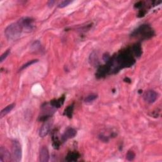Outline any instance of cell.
<instances>
[{
  "label": "cell",
  "instance_id": "23",
  "mask_svg": "<svg viewBox=\"0 0 162 162\" xmlns=\"http://www.w3.org/2000/svg\"><path fill=\"white\" fill-rule=\"evenodd\" d=\"M99 138H100V139L102 141H104V142H108L109 141V137H108L107 136H104L103 134H101L99 136Z\"/></svg>",
  "mask_w": 162,
  "mask_h": 162
},
{
  "label": "cell",
  "instance_id": "8",
  "mask_svg": "<svg viewBox=\"0 0 162 162\" xmlns=\"http://www.w3.org/2000/svg\"><path fill=\"white\" fill-rule=\"evenodd\" d=\"M50 160L49 151L46 146L41 147L39 151V161L41 162H47Z\"/></svg>",
  "mask_w": 162,
  "mask_h": 162
},
{
  "label": "cell",
  "instance_id": "21",
  "mask_svg": "<svg viewBox=\"0 0 162 162\" xmlns=\"http://www.w3.org/2000/svg\"><path fill=\"white\" fill-rule=\"evenodd\" d=\"M72 3L71 1H69V0H65V1L62 2L60 3L58 5V7L60 8H65L66 7H67V6L70 4Z\"/></svg>",
  "mask_w": 162,
  "mask_h": 162
},
{
  "label": "cell",
  "instance_id": "4",
  "mask_svg": "<svg viewBox=\"0 0 162 162\" xmlns=\"http://www.w3.org/2000/svg\"><path fill=\"white\" fill-rule=\"evenodd\" d=\"M158 94L153 90H149L143 95V98L148 103L151 104L154 103L157 99Z\"/></svg>",
  "mask_w": 162,
  "mask_h": 162
},
{
  "label": "cell",
  "instance_id": "13",
  "mask_svg": "<svg viewBox=\"0 0 162 162\" xmlns=\"http://www.w3.org/2000/svg\"><path fill=\"white\" fill-rule=\"evenodd\" d=\"M52 141H53V146L54 147V148L55 149H59L60 148V141L59 138L57 136V130L55 132V130L53 132V134H52Z\"/></svg>",
  "mask_w": 162,
  "mask_h": 162
},
{
  "label": "cell",
  "instance_id": "24",
  "mask_svg": "<svg viewBox=\"0 0 162 162\" xmlns=\"http://www.w3.org/2000/svg\"><path fill=\"white\" fill-rule=\"evenodd\" d=\"M55 1H50L47 3V5H48L49 7H52L54 4H55Z\"/></svg>",
  "mask_w": 162,
  "mask_h": 162
},
{
  "label": "cell",
  "instance_id": "19",
  "mask_svg": "<svg viewBox=\"0 0 162 162\" xmlns=\"http://www.w3.org/2000/svg\"><path fill=\"white\" fill-rule=\"evenodd\" d=\"M40 47H41V43L38 41H34L31 45V49L33 51H37L40 48Z\"/></svg>",
  "mask_w": 162,
  "mask_h": 162
},
{
  "label": "cell",
  "instance_id": "2",
  "mask_svg": "<svg viewBox=\"0 0 162 162\" xmlns=\"http://www.w3.org/2000/svg\"><path fill=\"white\" fill-rule=\"evenodd\" d=\"M154 35V31L148 25H142L138 27L132 34V36L142 39L151 38Z\"/></svg>",
  "mask_w": 162,
  "mask_h": 162
},
{
  "label": "cell",
  "instance_id": "5",
  "mask_svg": "<svg viewBox=\"0 0 162 162\" xmlns=\"http://www.w3.org/2000/svg\"><path fill=\"white\" fill-rule=\"evenodd\" d=\"M53 125V122L49 120H47L45 121L44 124L42 126L39 130V136L41 137H44L49 134L51 130V126Z\"/></svg>",
  "mask_w": 162,
  "mask_h": 162
},
{
  "label": "cell",
  "instance_id": "9",
  "mask_svg": "<svg viewBox=\"0 0 162 162\" xmlns=\"http://www.w3.org/2000/svg\"><path fill=\"white\" fill-rule=\"evenodd\" d=\"M20 23L22 24L23 28L26 29V30L31 31L33 28V22L34 20L29 17H25L19 20Z\"/></svg>",
  "mask_w": 162,
  "mask_h": 162
},
{
  "label": "cell",
  "instance_id": "20",
  "mask_svg": "<svg viewBox=\"0 0 162 162\" xmlns=\"http://www.w3.org/2000/svg\"><path fill=\"white\" fill-rule=\"evenodd\" d=\"M38 62V60H33L29 61V62H28L27 63H26V64L23 65L22 66V67L20 68V70H23V69H25L29 67V66H31V65H32V64H34V63H36V62Z\"/></svg>",
  "mask_w": 162,
  "mask_h": 162
},
{
  "label": "cell",
  "instance_id": "10",
  "mask_svg": "<svg viewBox=\"0 0 162 162\" xmlns=\"http://www.w3.org/2000/svg\"><path fill=\"white\" fill-rule=\"evenodd\" d=\"M110 72V68L107 65L101 66V67L98 69L97 73H96V77L98 78H101L105 77L106 74H109Z\"/></svg>",
  "mask_w": 162,
  "mask_h": 162
},
{
  "label": "cell",
  "instance_id": "3",
  "mask_svg": "<svg viewBox=\"0 0 162 162\" xmlns=\"http://www.w3.org/2000/svg\"><path fill=\"white\" fill-rule=\"evenodd\" d=\"M22 147L18 141H14L12 143V158L14 161H20L22 159Z\"/></svg>",
  "mask_w": 162,
  "mask_h": 162
},
{
  "label": "cell",
  "instance_id": "15",
  "mask_svg": "<svg viewBox=\"0 0 162 162\" xmlns=\"http://www.w3.org/2000/svg\"><path fill=\"white\" fill-rule=\"evenodd\" d=\"M15 106V105L14 103H13V104L9 105L7 107L5 108L3 110H2L1 113H0V117H1V118H3V117L8 115V114L14 109Z\"/></svg>",
  "mask_w": 162,
  "mask_h": 162
},
{
  "label": "cell",
  "instance_id": "18",
  "mask_svg": "<svg viewBox=\"0 0 162 162\" xmlns=\"http://www.w3.org/2000/svg\"><path fill=\"white\" fill-rule=\"evenodd\" d=\"M136 157V154L134 151H129L126 154V158L128 161H133Z\"/></svg>",
  "mask_w": 162,
  "mask_h": 162
},
{
  "label": "cell",
  "instance_id": "17",
  "mask_svg": "<svg viewBox=\"0 0 162 162\" xmlns=\"http://www.w3.org/2000/svg\"><path fill=\"white\" fill-rule=\"evenodd\" d=\"M97 98L98 96L96 94H90L85 98L84 101L85 103H91V102L94 101Z\"/></svg>",
  "mask_w": 162,
  "mask_h": 162
},
{
  "label": "cell",
  "instance_id": "12",
  "mask_svg": "<svg viewBox=\"0 0 162 162\" xmlns=\"http://www.w3.org/2000/svg\"><path fill=\"white\" fill-rule=\"evenodd\" d=\"M80 157V154L78 152L72 151L69 152L66 156L65 160L67 161H75Z\"/></svg>",
  "mask_w": 162,
  "mask_h": 162
},
{
  "label": "cell",
  "instance_id": "16",
  "mask_svg": "<svg viewBox=\"0 0 162 162\" xmlns=\"http://www.w3.org/2000/svg\"><path fill=\"white\" fill-rule=\"evenodd\" d=\"M74 104H72L67 106V109H66L64 111L63 115L67 116L69 118H71L72 117L73 113H74Z\"/></svg>",
  "mask_w": 162,
  "mask_h": 162
},
{
  "label": "cell",
  "instance_id": "11",
  "mask_svg": "<svg viewBox=\"0 0 162 162\" xmlns=\"http://www.w3.org/2000/svg\"><path fill=\"white\" fill-rule=\"evenodd\" d=\"M65 99V96H62L61 98H60L58 99H53L50 101V105L53 106L54 108H55L56 109H58V108L61 107Z\"/></svg>",
  "mask_w": 162,
  "mask_h": 162
},
{
  "label": "cell",
  "instance_id": "22",
  "mask_svg": "<svg viewBox=\"0 0 162 162\" xmlns=\"http://www.w3.org/2000/svg\"><path fill=\"white\" fill-rule=\"evenodd\" d=\"M10 54V50H7V51H5L3 55L1 56V58H0V62H1V63H2L7 58V57Z\"/></svg>",
  "mask_w": 162,
  "mask_h": 162
},
{
  "label": "cell",
  "instance_id": "7",
  "mask_svg": "<svg viewBox=\"0 0 162 162\" xmlns=\"http://www.w3.org/2000/svg\"><path fill=\"white\" fill-rule=\"evenodd\" d=\"M11 160V154L8 150L2 146L0 148V162H8Z\"/></svg>",
  "mask_w": 162,
  "mask_h": 162
},
{
  "label": "cell",
  "instance_id": "14",
  "mask_svg": "<svg viewBox=\"0 0 162 162\" xmlns=\"http://www.w3.org/2000/svg\"><path fill=\"white\" fill-rule=\"evenodd\" d=\"M131 50L132 51H133V55H134L136 57H140L142 55V48L139 43H136L134 44Z\"/></svg>",
  "mask_w": 162,
  "mask_h": 162
},
{
  "label": "cell",
  "instance_id": "6",
  "mask_svg": "<svg viewBox=\"0 0 162 162\" xmlns=\"http://www.w3.org/2000/svg\"><path fill=\"white\" fill-rule=\"evenodd\" d=\"M77 134V131L73 128H68L65 131L62 136V141L65 142L67 140L74 138Z\"/></svg>",
  "mask_w": 162,
  "mask_h": 162
},
{
  "label": "cell",
  "instance_id": "1",
  "mask_svg": "<svg viewBox=\"0 0 162 162\" xmlns=\"http://www.w3.org/2000/svg\"><path fill=\"white\" fill-rule=\"evenodd\" d=\"M23 30V27L19 21L9 25L5 30V36L8 40H15L19 38Z\"/></svg>",
  "mask_w": 162,
  "mask_h": 162
}]
</instances>
